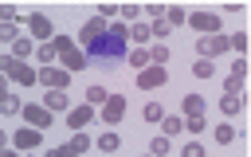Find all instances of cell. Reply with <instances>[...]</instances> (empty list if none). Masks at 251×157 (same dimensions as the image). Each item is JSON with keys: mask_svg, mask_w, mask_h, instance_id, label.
Masks as SVG:
<instances>
[{"mask_svg": "<svg viewBox=\"0 0 251 157\" xmlns=\"http://www.w3.org/2000/svg\"><path fill=\"white\" fill-rule=\"evenodd\" d=\"M126 39H129V24H126V20H114V24L86 47L90 63H118V59L126 55Z\"/></svg>", "mask_w": 251, "mask_h": 157, "instance_id": "cell-1", "label": "cell"}, {"mask_svg": "<svg viewBox=\"0 0 251 157\" xmlns=\"http://www.w3.org/2000/svg\"><path fill=\"white\" fill-rule=\"evenodd\" d=\"M0 71L12 78V82H20V86H31V82H39V71H31L20 55H4L0 59Z\"/></svg>", "mask_w": 251, "mask_h": 157, "instance_id": "cell-2", "label": "cell"}, {"mask_svg": "<svg viewBox=\"0 0 251 157\" xmlns=\"http://www.w3.org/2000/svg\"><path fill=\"white\" fill-rule=\"evenodd\" d=\"M231 47V39L224 35V31H204L200 39H196V55H208V59H216V55H224Z\"/></svg>", "mask_w": 251, "mask_h": 157, "instance_id": "cell-3", "label": "cell"}, {"mask_svg": "<svg viewBox=\"0 0 251 157\" xmlns=\"http://www.w3.org/2000/svg\"><path fill=\"white\" fill-rule=\"evenodd\" d=\"M71 75H75V71L59 67V63H47V67H39V82H43L47 90H67V86H71Z\"/></svg>", "mask_w": 251, "mask_h": 157, "instance_id": "cell-4", "label": "cell"}, {"mask_svg": "<svg viewBox=\"0 0 251 157\" xmlns=\"http://www.w3.org/2000/svg\"><path fill=\"white\" fill-rule=\"evenodd\" d=\"M165 78H169L165 63H149L145 71H137V86L141 90H157V86H165Z\"/></svg>", "mask_w": 251, "mask_h": 157, "instance_id": "cell-5", "label": "cell"}, {"mask_svg": "<svg viewBox=\"0 0 251 157\" xmlns=\"http://www.w3.org/2000/svg\"><path fill=\"white\" fill-rule=\"evenodd\" d=\"M126 118V94H110L106 102H102V122L106 126H118Z\"/></svg>", "mask_w": 251, "mask_h": 157, "instance_id": "cell-6", "label": "cell"}, {"mask_svg": "<svg viewBox=\"0 0 251 157\" xmlns=\"http://www.w3.org/2000/svg\"><path fill=\"white\" fill-rule=\"evenodd\" d=\"M12 141H16V149H39V141H43V137H39V126H31V122H27L24 130H16V133H12Z\"/></svg>", "mask_w": 251, "mask_h": 157, "instance_id": "cell-7", "label": "cell"}, {"mask_svg": "<svg viewBox=\"0 0 251 157\" xmlns=\"http://www.w3.org/2000/svg\"><path fill=\"white\" fill-rule=\"evenodd\" d=\"M90 122H94V106H90V102H86V106L67 110V126H71V130H86Z\"/></svg>", "mask_w": 251, "mask_h": 157, "instance_id": "cell-8", "label": "cell"}, {"mask_svg": "<svg viewBox=\"0 0 251 157\" xmlns=\"http://www.w3.org/2000/svg\"><path fill=\"white\" fill-rule=\"evenodd\" d=\"M188 27H196V31H224L220 27V16H212V12H192L188 16Z\"/></svg>", "mask_w": 251, "mask_h": 157, "instance_id": "cell-9", "label": "cell"}, {"mask_svg": "<svg viewBox=\"0 0 251 157\" xmlns=\"http://www.w3.org/2000/svg\"><path fill=\"white\" fill-rule=\"evenodd\" d=\"M27 31H31L35 39H43V43H47V39H55V31H51L47 16H39V12H31V16H27Z\"/></svg>", "mask_w": 251, "mask_h": 157, "instance_id": "cell-10", "label": "cell"}, {"mask_svg": "<svg viewBox=\"0 0 251 157\" xmlns=\"http://www.w3.org/2000/svg\"><path fill=\"white\" fill-rule=\"evenodd\" d=\"M102 31H106V20H102V16H94V20H86V24H82V31H78V43H82V47H90V43H94Z\"/></svg>", "mask_w": 251, "mask_h": 157, "instance_id": "cell-11", "label": "cell"}, {"mask_svg": "<svg viewBox=\"0 0 251 157\" xmlns=\"http://www.w3.org/2000/svg\"><path fill=\"white\" fill-rule=\"evenodd\" d=\"M51 114H55L51 106H35V102H27V106H24V118H27L31 126H39V130H43V126H51Z\"/></svg>", "mask_w": 251, "mask_h": 157, "instance_id": "cell-12", "label": "cell"}, {"mask_svg": "<svg viewBox=\"0 0 251 157\" xmlns=\"http://www.w3.org/2000/svg\"><path fill=\"white\" fill-rule=\"evenodd\" d=\"M129 39H133L137 47L149 43V39H157V35H153V20H133V24H129Z\"/></svg>", "mask_w": 251, "mask_h": 157, "instance_id": "cell-13", "label": "cell"}, {"mask_svg": "<svg viewBox=\"0 0 251 157\" xmlns=\"http://www.w3.org/2000/svg\"><path fill=\"white\" fill-rule=\"evenodd\" d=\"M63 67L78 75L82 67H90V55H86V51H67V55H63Z\"/></svg>", "mask_w": 251, "mask_h": 157, "instance_id": "cell-14", "label": "cell"}, {"mask_svg": "<svg viewBox=\"0 0 251 157\" xmlns=\"http://www.w3.org/2000/svg\"><path fill=\"white\" fill-rule=\"evenodd\" d=\"M43 106H51V110H71V98H67V90H47L43 94Z\"/></svg>", "mask_w": 251, "mask_h": 157, "instance_id": "cell-15", "label": "cell"}, {"mask_svg": "<svg viewBox=\"0 0 251 157\" xmlns=\"http://www.w3.org/2000/svg\"><path fill=\"white\" fill-rule=\"evenodd\" d=\"M239 110H243V94H227V90H224V98H220V114L235 118Z\"/></svg>", "mask_w": 251, "mask_h": 157, "instance_id": "cell-16", "label": "cell"}, {"mask_svg": "<svg viewBox=\"0 0 251 157\" xmlns=\"http://www.w3.org/2000/svg\"><path fill=\"white\" fill-rule=\"evenodd\" d=\"M161 130H165V133L173 137V133L188 130V118H184V114H165V118H161Z\"/></svg>", "mask_w": 251, "mask_h": 157, "instance_id": "cell-17", "label": "cell"}, {"mask_svg": "<svg viewBox=\"0 0 251 157\" xmlns=\"http://www.w3.org/2000/svg\"><path fill=\"white\" fill-rule=\"evenodd\" d=\"M126 59H129V67H133V71H145V67L153 63V51H145V47H133Z\"/></svg>", "mask_w": 251, "mask_h": 157, "instance_id": "cell-18", "label": "cell"}, {"mask_svg": "<svg viewBox=\"0 0 251 157\" xmlns=\"http://www.w3.org/2000/svg\"><path fill=\"white\" fill-rule=\"evenodd\" d=\"M192 75H196V78H212V75H216V59H208V55H200V59L192 63Z\"/></svg>", "mask_w": 251, "mask_h": 157, "instance_id": "cell-19", "label": "cell"}, {"mask_svg": "<svg viewBox=\"0 0 251 157\" xmlns=\"http://www.w3.org/2000/svg\"><path fill=\"white\" fill-rule=\"evenodd\" d=\"M35 59H39V63L47 67V63H55V59H59V47H55V43L47 39V43H39V47H35Z\"/></svg>", "mask_w": 251, "mask_h": 157, "instance_id": "cell-20", "label": "cell"}, {"mask_svg": "<svg viewBox=\"0 0 251 157\" xmlns=\"http://www.w3.org/2000/svg\"><path fill=\"white\" fill-rule=\"evenodd\" d=\"M0 110L12 118V114H24V106H20V98L16 94H8V90H0Z\"/></svg>", "mask_w": 251, "mask_h": 157, "instance_id": "cell-21", "label": "cell"}, {"mask_svg": "<svg viewBox=\"0 0 251 157\" xmlns=\"http://www.w3.org/2000/svg\"><path fill=\"white\" fill-rule=\"evenodd\" d=\"M94 145H98V149H102V153H114V149H118V145H122V137H118V133H114V130H106V133H98V141H94Z\"/></svg>", "mask_w": 251, "mask_h": 157, "instance_id": "cell-22", "label": "cell"}, {"mask_svg": "<svg viewBox=\"0 0 251 157\" xmlns=\"http://www.w3.org/2000/svg\"><path fill=\"white\" fill-rule=\"evenodd\" d=\"M31 47H35V35H20V39L12 43V55H20V59H27V55H31Z\"/></svg>", "mask_w": 251, "mask_h": 157, "instance_id": "cell-23", "label": "cell"}, {"mask_svg": "<svg viewBox=\"0 0 251 157\" xmlns=\"http://www.w3.org/2000/svg\"><path fill=\"white\" fill-rule=\"evenodd\" d=\"M106 98H110V90H106V86H98V82H90V86H86V102H90V106H102Z\"/></svg>", "mask_w": 251, "mask_h": 157, "instance_id": "cell-24", "label": "cell"}, {"mask_svg": "<svg viewBox=\"0 0 251 157\" xmlns=\"http://www.w3.org/2000/svg\"><path fill=\"white\" fill-rule=\"evenodd\" d=\"M180 106H184V118L204 114V98H200V94H184V102H180Z\"/></svg>", "mask_w": 251, "mask_h": 157, "instance_id": "cell-25", "label": "cell"}, {"mask_svg": "<svg viewBox=\"0 0 251 157\" xmlns=\"http://www.w3.org/2000/svg\"><path fill=\"white\" fill-rule=\"evenodd\" d=\"M71 149H75V153H90V149H94V141H90L82 130H75V137H71Z\"/></svg>", "mask_w": 251, "mask_h": 157, "instance_id": "cell-26", "label": "cell"}, {"mask_svg": "<svg viewBox=\"0 0 251 157\" xmlns=\"http://www.w3.org/2000/svg\"><path fill=\"white\" fill-rule=\"evenodd\" d=\"M141 118H145V122H161V118H165V106H161V102H145Z\"/></svg>", "mask_w": 251, "mask_h": 157, "instance_id": "cell-27", "label": "cell"}, {"mask_svg": "<svg viewBox=\"0 0 251 157\" xmlns=\"http://www.w3.org/2000/svg\"><path fill=\"white\" fill-rule=\"evenodd\" d=\"M235 137H239L235 126H216V145H227V141H235Z\"/></svg>", "mask_w": 251, "mask_h": 157, "instance_id": "cell-28", "label": "cell"}, {"mask_svg": "<svg viewBox=\"0 0 251 157\" xmlns=\"http://www.w3.org/2000/svg\"><path fill=\"white\" fill-rule=\"evenodd\" d=\"M165 20H169L173 27H184V24H188V12H184V8H169V12H165Z\"/></svg>", "mask_w": 251, "mask_h": 157, "instance_id": "cell-29", "label": "cell"}, {"mask_svg": "<svg viewBox=\"0 0 251 157\" xmlns=\"http://www.w3.org/2000/svg\"><path fill=\"white\" fill-rule=\"evenodd\" d=\"M0 39H8V43H16V39H20V27H16V20H4V24H0Z\"/></svg>", "mask_w": 251, "mask_h": 157, "instance_id": "cell-30", "label": "cell"}, {"mask_svg": "<svg viewBox=\"0 0 251 157\" xmlns=\"http://www.w3.org/2000/svg\"><path fill=\"white\" fill-rule=\"evenodd\" d=\"M141 12H145V16H149V20H165V12H169V8H165V4H161V0H153V4H145V8H141Z\"/></svg>", "mask_w": 251, "mask_h": 157, "instance_id": "cell-31", "label": "cell"}, {"mask_svg": "<svg viewBox=\"0 0 251 157\" xmlns=\"http://www.w3.org/2000/svg\"><path fill=\"white\" fill-rule=\"evenodd\" d=\"M149 153H153V157H165V153H169V133H165V137H153V141H149Z\"/></svg>", "mask_w": 251, "mask_h": 157, "instance_id": "cell-32", "label": "cell"}, {"mask_svg": "<svg viewBox=\"0 0 251 157\" xmlns=\"http://www.w3.org/2000/svg\"><path fill=\"white\" fill-rule=\"evenodd\" d=\"M153 35H157V39H169V35H173V24H169V20H153Z\"/></svg>", "mask_w": 251, "mask_h": 157, "instance_id": "cell-33", "label": "cell"}, {"mask_svg": "<svg viewBox=\"0 0 251 157\" xmlns=\"http://www.w3.org/2000/svg\"><path fill=\"white\" fill-rule=\"evenodd\" d=\"M51 43H55V47H59V59H63V55H67V51H75V39H71V35H55V39H51Z\"/></svg>", "mask_w": 251, "mask_h": 157, "instance_id": "cell-34", "label": "cell"}, {"mask_svg": "<svg viewBox=\"0 0 251 157\" xmlns=\"http://www.w3.org/2000/svg\"><path fill=\"white\" fill-rule=\"evenodd\" d=\"M227 39H231V51H239V55L247 51V31H235V35H227Z\"/></svg>", "mask_w": 251, "mask_h": 157, "instance_id": "cell-35", "label": "cell"}, {"mask_svg": "<svg viewBox=\"0 0 251 157\" xmlns=\"http://www.w3.org/2000/svg\"><path fill=\"white\" fill-rule=\"evenodd\" d=\"M224 90H227V94H243V78H239V75H227Z\"/></svg>", "mask_w": 251, "mask_h": 157, "instance_id": "cell-36", "label": "cell"}, {"mask_svg": "<svg viewBox=\"0 0 251 157\" xmlns=\"http://www.w3.org/2000/svg\"><path fill=\"white\" fill-rule=\"evenodd\" d=\"M153 63H169V47L157 39V47H153Z\"/></svg>", "mask_w": 251, "mask_h": 157, "instance_id": "cell-37", "label": "cell"}, {"mask_svg": "<svg viewBox=\"0 0 251 157\" xmlns=\"http://www.w3.org/2000/svg\"><path fill=\"white\" fill-rule=\"evenodd\" d=\"M204 126H208V122H204V114H192V118H188V133H200Z\"/></svg>", "mask_w": 251, "mask_h": 157, "instance_id": "cell-38", "label": "cell"}, {"mask_svg": "<svg viewBox=\"0 0 251 157\" xmlns=\"http://www.w3.org/2000/svg\"><path fill=\"white\" fill-rule=\"evenodd\" d=\"M118 12H122V8H114V4H102V8H98L102 20H118Z\"/></svg>", "mask_w": 251, "mask_h": 157, "instance_id": "cell-39", "label": "cell"}, {"mask_svg": "<svg viewBox=\"0 0 251 157\" xmlns=\"http://www.w3.org/2000/svg\"><path fill=\"white\" fill-rule=\"evenodd\" d=\"M137 16H141V8H133V4H126V8H122V20H126V24H133Z\"/></svg>", "mask_w": 251, "mask_h": 157, "instance_id": "cell-40", "label": "cell"}, {"mask_svg": "<svg viewBox=\"0 0 251 157\" xmlns=\"http://www.w3.org/2000/svg\"><path fill=\"white\" fill-rule=\"evenodd\" d=\"M231 75H239V78H247V59H243V55H239V59L231 63Z\"/></svg>", "mask_w": 251, "mask_h": 157, "instance_id": "cell-41", "label": "cell"}, {"mask_svg": "<svg viewBox=\"0 0 251 157\" xmlns=\"http://www.w3.org/2000/svg\"><path fill=\"white\" fill-rule=\"evenodd\" d=\"M184 157H204V145H200V141H188V145H184Z\"/></svg>", "mask_w": 251, "mask_h": 157, "instance_id": "cell-42", "label": "cell"}]
</instances>
